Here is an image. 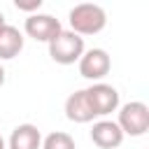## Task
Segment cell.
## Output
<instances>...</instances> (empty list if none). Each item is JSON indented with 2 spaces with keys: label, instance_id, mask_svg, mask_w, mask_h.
<instances>
[{
  "label": "cell",
  "instance_id": "8fae6325",
  "mask_svg": "<svg viewBox=\"0 0 149 149\" xmlns=\"http://www.w3.org/2000/svg\"><path fill=\"white\" fill-rule=\"evenodd\" d=\"M42 149H77L72 135L63 133V130H54L47 137H42Z\"/></svg>",
  "mask_w": 149,
  "mask_h": 149
},
{
  "label": "cell",
  "instance_id": "5bb4252c",
  "mask_svg": "<svg viewBox=\"0 0 149 149\" xmlns=\"http://www.w3.org/2000/svg\"><path fill=\"white\" fill-rule=\"evenodd\" d=\"M5 26H7V21H5V14H2V12H0V30H2V28H5Z\"/></svg>",
  "mask_w": 149,
  "mask_h": 149
},
{
  "label": "cell",
  "instance_id": "30bf717a",
  "mask_svg": "<svg viewBox=\"0 0 149 149\" xmlns=\"http://www.w3.org/2000/svg\"><path fill=\"white\" fill-rule=\"evenodd\" d=\"M23 49V33L16 26H5L0 30V61H12Z\"/></svg>",
  "mask_w": 149,
  "mask_h": 149
},
{
  "label": "cell",
  "instance_id": "4fadbf2b",
  "mask_svg": "<svg viewBox=\"0 0 149 149\" xmlns=\"http://www.w3.org/2000/svg\"><path fill=\"white\" fill-rule=\"evenodd\" d=\"M5 77H7V74H5V68H2V65H0V86H2V84H5Z\"/></svg>",
  "mask_w": 149,
  "mask_h": 149
},
{
  "label": "cell",
  "instance_id": "8992f818",
  "mask_svg": "<svg viewBox=\"0 0 149 149\" xmlns=\"http://www.w3.org/2000/svg\"><path fill=\"white\" fill-rule=\"evenodd\" d=\"M23 30L28 37H33L35 42H44L49 44V40H54L63 28H61V21L51 14H28V19L23 21Z\"/></svg>",
  "mask_w": 149,
  "mask_h": 149
},
{
  "label": "cell",
  "instance_id": "ba28073f",
  "mask_svg": "<svg viewBox=\"0 0 149 149\" xmlns=\"http://www.w3.org/2000/svg\"><path fill=\"white\" fill-rule=\"evenodd\" d=\"M65 116L72 123H91L95 119V114L91 109V102H88V95H86L84 88L68 95V100H65Z\"/></svg>",
  "mask_w": 149,
  "mask_h": 149
},
{
  "label": "cell",
  "instance_id": "52a82bcc",
  "mask_svg": "<svg viewBox=\"0 0 149 149\" xmlns=\"http://www.w3.org/2000/svg\"><path fill=\"white\" fill-rule=\"evenodd\" d=\"M91 140L95 147L100 149H116L121 142H123V133L121 128L116 126V121H109V119H100L93 123L91 128Z\"/></svg>",
  "mask_w": 149,
  "mask_h": 149
},
{
  "label": "cell",
  "instance_id": "5b68a950",
  "mask_svg": "<svg viewBox=\"0 0 149 149\" xmlns=\"http://www.w3.org/2000/svg\"><path fill=\"white\" fill-rule=\"evenodd\" d=\"M84 91L88 95V102H91V109H93L95 116H107V114L119 109V91L112 84L95 81Z\"/></svg>",
  "mask_w": 149,
  "mask_h": 149
},
{
  "label": "cell",
  "instance_id": "3957f363",
  "mask_svg": "<svg viewBox=\"0 0 149 149\" xmlns=\"http://www.w3.org/2000/svg\"><path fill=\"white\" fill-rule=\"evenodd\" d=\"M116 126L121 128L123 135L130 137H142L149 130V107L142 100H130L119 107V119Z\"/></svg>",
  "mask_w": 149,
  "mask_h": 149
},
{
  "label": "cell",
  "instance_id": "6da1fadb",
  "mask_svg": "<svg viewBox=\"0 0 149 149\" xmlns=\"http://www.w3.org/2000/svg\"><path fill=\"white\" fill-rule=\"evenodd\" d=\"M68 21H70V30L74 35H79V37H84V35H98L107 26V14L95 2H81V5H74L70 9Z\"/></svg>",
  "mask_w": 149,
  "mask_h": 149
},
{
  "label": "cell",
  "instance_id": "9c48e42d",
  "mask_svg": "<svg viewBox=\"0 0 149 149\" xmlns=\"http://www.w3.org/2000/svg\"><path fill=\"white\" fill-rule=\"evenodd\" d=\"M7 149H42V133L35 123H19L7 142Z\"/></svg>",
  "mask_w": 149,
  "mask_h": 149
},
{
  "label": "cell",
  "instance_id": "7c38bea8",
  "mask_svg": "<svg viewBox=\"0 0 149 149\" xmlns=\"http://www.w3.org/2000/svg\"><path fill=\"white\" fill-rule=\"evenodd\" d=\"M14 7H16V9H21V12L37 14V9L42 7V0H16V2H14Z\"/></svg>",
  "mask_w": 149,
  "mask_h": 149
},
{
  "label": "cell",
  "instance_id": "9a60e30c",
  "mask_svg": "<svg viewBox=\"0 0 149 149\" xmlns=\"http://www.w3.org/2000/svg\"><path fill=\"white\" fill-rule=\"evenodd\" d=\"M0 149H7V144H5V137L0 135Z\"/></svg>",
  "mask_w": 149,
  "mask_h": 149
},
{
  "label": "cell",
  "instance_id": "277c9868",
  "mask_svg": "<svg viewBox=\"0 0 149 149\" xmlns=\"http://www.w3.org/2000/svg\"><path fill=\"white\" fill-rule=\"evenodd\" d=\"M77 63H79V74L93 84L102 81V77H107L112 70V58L105 49H88L81 54Z\"/></svg>",
  "mask_w": 149,
  "mask_h": 149
},
{
  "label": "cell",
  "instance_id": "7a4b0ae2",
  "mask_svg": "<svg viewBox=\"0 0 149 149\" xmlns=\"http://www.w3.org/2000/svg\"><path fill=\"white\" fill-rule=\"evenodd\" d=\"M49 56L58 65H72L81 58L84 49V37L74 35L72 30H61L54 40H49Z\"/></svg>",
  "mask_w": 149,
  "mask_h": 149
}]
</instances>
